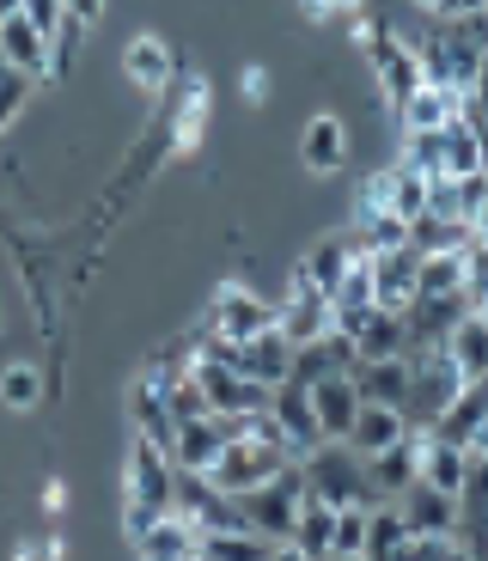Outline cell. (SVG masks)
<instances>
[{
    "label": "cell",
    "mask_w": 488,
    "mask_h": 561,
    "mask_svg": "<svg viewBox=\"0 0 488 561\" xmlns=\"http://www.w3.org/2000/svg\"><path fill=\"white\" fill-rule=\"evenodd\" d=\"M464 391V366L446 348H409V385H404V421L416 434L440 427V415L452 409V397Z\"/></svg>",
    "instance_id": "7a4b0ae2"
},
{
    "label": "cell",
    "mask_w": 488,
    "mask_h": 561,
    "mask_svg": "<svg viewBox=\"0 0 488 561\" xmlns=\"http://www.w3.org/2000/svg\"><path fill=\"white\" fill-rule=\"evenodd\" d=\"M61 7H68V19H80L86 31H92L98 13H104V0H61Z\"/></svg>",
    "instance_id": "e575fe53"
},
{
    "label": "cell",
    "mask_w": 488,
    "mask_h": 561,
    "mask_svg": "<svg viewBox=\"0 0 488 561\" xmlns=\"http://www.w3.org/2000/svg\"><path fill=\"white\" fill-rule=\"evenodd\" d=\"M421 294V251L416 244H390L373 256V299L385 311H409Z\"/></svg>",
    "instance_id": "ba28073f"
},
{
    "label": "cell",
    "mask_w": 488,
    "mask_h": 561,
    "mask_svg": "<svg viewBox=\"0 0 488 561\" xmlns=\"http://www.w3.org/2000/svg\"><path fill=\"white\" fill-rule=\"evenodd\" d=\"M342 159H349V128H342V116L318 111L306 123V135H299V165L330 178V171H342Z\"/></svg>",
    "instance_id": "9a60e30c"
},
{
    "label": "cell",
    "mask_w": 488,
    "mask_h": 561,
    "mask_svg": "<svg viewBox=\"0 0 488 561\" xmlns=\"http://www.w3.org/2000/svg\"><path fill=\"white\" fill-rule=\"evenodd\" d=\"M311 409H318L324 439H349L354 415H361V385H354V373H324L311 385Z\"/></svg>",
    "instance_id": "30bf717a"
},
{
    "label": "cell",
    "mask_w": 488,
    "mask_h": 561,
    "mask_svg": "<svg viewBox=\"0 0 488 561\" xmlns=\"http://www.w3.org/2000/svg\"><path fill=\"white\" fill-rule=\"evenodd\" d=\"M123 73L135 92H147V99H166L171 80H178V56H171V43L159 37V31H140V37L123 43Z\"/></svg>",
    "instance_id": "52a82bcc"
},
{
    "label": "cell",
    "mask_w": 488,
    "mask_h": 561,
    "mask_svg": "<svg viewBox=\"0 0 488 561\" xmlns=\"http://www.w3.org/2000/svg\"><path fill=\"white\" fill-rule=\"evenodd\" d=\"M226 360L245 373V379H257V385H269L275 391L281 379H293V342H287V330H263V336H245V342H226Z\"/></svg>",
    "instance_id": "8992f818"
},
{
    "label": "cell",
    "mask_w": 488,
    "mask_h": 561,
    "mask_svg": "<svg viewBox=\"0 0 488 561\" xmlns=\"http://www.w3.org/2000/svg\"><path fill=\"white\" fill-rule=\"evenodd\" d=\"M202 128H208V80L195 73V80H183L178 123H171V140H178V153H190V147H202Z\"/></svg>",
    "instance_id": "d4e9b609"
},
{
    "label": "cell",
    "mask_w": 488,
    "mask_h": 561,
    "mask_svg": "<svg viewBox=\"0 0 488 561\" xmlns=\"http://www.w3.org/2000/svg\"><path fill=\"white\" fill-rule=\"evenodd\" d=\"M354 385H361V403H404L409 385V354H390V360H361L354 366Z\"/></svg>",
    "instance_id": "603a6c76"
},
{
    "label": "cell",
    "mask_w": 488,
    "mask_h": 561,
    "mask_svg": "<svg viewBox=\"0 0 488 561\" xmlns=\"http://www.w3.org/2000/svg\"><path fill=\"white\" fill-rule=\"evenodd\" d=\"M19 7H25V0H0V19H7V13H19Z\"/></svg>",
    "instance_id": "f35d334b"
},
{
    "label": "cell",
    "mask_w": 488,
    "mask_h": 561,
    "mask_svg": "<svg viewBox=\"0 0 488 561\" xmlns=\"http://www.w3.org/2000/svg\"><path fill=\"white\" fill-rule=\"evenodd\" d=\"M226 434H232V415H190V421H178V434H171V458H178V470H208Z\"/></svg>",
    "instance_id": "4fadbf2b"
},
{
    "label": "cell",
    "mask_w": 488,
    "mask_h": 561,
    "mask_svg": "<svg viewBox=\"0 0 488 561\" xmlns=\"http://www.w3.org/2000/svg\"><path fill=\"white\" fill-rule=\"evenodd\" d=\"M458 116H470L464 111V92L458 85H440V80H421L416 92L397 104V123L404 128H452Z\"/></svg>",
    "instance_id": "8fae6325"
},
{
    "label": "cell",
    "mask_w": 488,
    "mask_h": 561,
    "mask_svg": "<svg viewBox=\"0 0 488 561\" xmlns=\"http://www.w3.org/2000/svg\"><path fill=\"white\" fill-rule=\"evenodd\" d=\"M470 239H476V244H488V208H483V214H476V220H470Z\"/></svg>",
    "instance_id": "8d00e7d4"
},
{
    "label": "cell",
    "mask_w": 488,
    "mask_h": 561,
    "mask_svg": "<svg viewBox=\"0 0 488 561\" xmlns=\"http://www.w3.org/2000/svg\"><path fill=\"white\" fill-rule=\"evenodd\" d=\"M128 421H135V434L159 439V446H171V434H178V415H171L166 391H159V379H135L128 385Z\"/></svg>",
    "instance_id": "ffe728a7"
},
{
    "label": "cell",
    "mask_w": 488,
    "mask_h": 561,
    "mask_svg": "<svg viewBox=\"0 0 488 561\" xmlns=\"http://www.w3.org/2000/svg\"><path fill=\"white\" fill-rule=\"evenodd\" d=\"M0 49H7V68L31 73V80H43V73H49V37H43L25 13L0 19Z\"/></svg>",
    "instance_id": "ac0fdd59"
},
{
    "label": "cell",
    "mask_w": 488,
    "mask_h": 561,
    "mask_svg": "<svg viewBox=\"0 0 488 561\" xmlns=\"http://www.w3.org/2000/svg\"><path fill=\"white\" fill-rule=\"evenodd\" d=\"M31 73H19V68H0V135H7V128L19 123V111H25L31 104Z\"/></svg>",
    "instance_id": "4dcf8cb0"
},
{
    "label": "cell",
    "mask_w": 488,
    "mask_h": 561,
    "mask_svg": "<svg viewBox=\"0 0 488 561\" xmlns=\"http://www.w3.org/2000/svg\"><path fill=\"white\" fill-rule=\"evenodd\" d=\"M238 92H245L251 104H269V68H245L238 73Z\"/></svg>",
    "instance_id": "836d02e7"
},
{
    "label": "cell",
    "mask_w": 488,
    "mask_h": 561,
    "mask_svg": "<svg viewBox=\"0 0 488 561\" xmlns=\"http://www.w3.org/2000/svg\"><path fill=\"white\" fill-rule=\"evenodd\" d=\"M336 556H366V506L336 513Z\"/></svg>",
    "instance_id": "1f68e13d"
},
{
    "label": "cell",
    "mask_w": 488,
    "mask_h": 561,
    "mask_svg": "<svg viewBox=\"0 0 488 561\" xmlns=\"http://www.w3.org/2000/svg\"><path fill=\"white\" fill-rule=\"evenodd\" d=\"M349 336L361 348V360H390V354H409V318L373 306V311H361V323H354Z\"/></svg>",
    "instance_id": "2e32d148"
},
{
    "label": "cell",
    "mask_w": 488,
    "mask_h": 561,
    "mask_svg": "<svg viewBox=\"0 0 488 561\" xmlns=\"http://www.w3.org/2000/svg\"><path fill=\"white\" fill-rule=\"evenodd\" d=\"M171 501H178V458H171V446L135 434L128 439V463H123V531H128V543H135Z\"/></svg>",
    "instance_id": "6da1fadb"
},
{
    "label": "cell",
    "mask_w": 488,
    "mask_h": 561,
    "mask_svg": "<svg viewBox=\"0 0 488 561\" xmlns=\"http://www.w3.org/2000/svg\"><path fill=\"white\" fill-rule=\"evenodd\" d=\"M446 354L464 366V379H483L488 373V306L464 311L458 323H452V336H446Z\"/></svg>",
    "instance_id": "7402d4cb"
},
{
    "label": "cell",
    "mask_w": 488,
    "mask_h": 561,
    "mask_svg": "<svg viewBox=\"0 0 488 561\" xmlns=\"http://www.w3.org/2000/svg\"><path fill=\"white\" fill-rule=\"evenodd\" d=\"M421 294H464V251L421 256ZM416 294V299H421Z\"/></svg>",
    "instance_id": "f546056e"
},
{
    "label": "cell",
    "mask_w": 488,
    "mask_h": 561,
    "mask_svg": "<svg viewBox=\"0 0 488 561\" xmlns=\"http://www.w3.org/2000/svg\"><path fill=\"white\" fill-rule=\"evenodd\" d=\"M287 549L293 556H336V506L318 501L311 489H306V501H299V519H293V531H287Z\"/></svg>",
    "instance_id": "d6986e66"
},
{
    "label": "cell",
    "mask_w": 488,
    "mask_h": 561,
    "mask_svg": "<svg viewBox=\"0 0 488 561\" xmlns=\"http://www.w3.org/2000/svg\"><path fill=\"white\" fill-rule=\"evenodd\" d=\"M299 501H306V470H299V458H293L281 477L232 494V519L257 525L263 537H275V543L287 549V531H293V519H299Z\"/></svg>",
    "instance_id": "277c9868"
},
{
    "label": "cell",
    "mask_w": 488,
    "mask_h": 561,
    "mask_svg": "<svg viewBox=\"0 0 488 561\" xmlns=\"http://www.w3.org/2000/svg\"><path fill=\"white\" fill-rule=\"evenodd\" d=\"M409 519L397 501H373L366 506V556H404Z\"/></svg>",
    "instance_id": "cb8c5ba5"
},
{
    "label": "cell",
    "mask_w": 488,
    "mask_h": 561,
    "mask_svg": "<svg viewBox=\"0 0 488 561\" xmlns=\"http://www.w3.org/2000/svg\"><path fill=\"white\" fill-rule=\"evenodd\" d=\"M404 434H409L404 409H390V403H361V415H354V427H349V446L361 451V458H373V451L397 446Z\"/></svg>",
    "instance_id": "44dd1931"
},
{
    "label": "cell",
    "mask_w": 488,
    "mask_h": 561,
    "mask_svg": "<svg viewBox=\"0 0 488 561\" xmlns=\"http://www.w3.org/2000/svg\"><path fill=\"white\" fill-rule=\"evenodd\" d=\"M19 13H25L31 25L43 31V37H56V25H61V19H68V7H61V0H25Z\"/></svg>",
    "instance_id": "d6a6232c"
},
{
    "label": "cell",
    "mask_w": 488,
    "mask_h": 561,
    "mask_svg": "<svg viewBox=\"0 0 488 561\" xmlns=\"http://www.w3.org/2000/svg\"><path fill=\"white\" fill-rule=\"evenodd\" d=\"M349 251H354V244H349V232H324V239L311 244L306 256H299V268H306V275L318 280L324 294H330V280L342 275V263H349Z\"/></svg>",
    "instance_id": "f1b7e54d"
},
{
    "label": "cell",
    "mask_w": 488,
    "mask_h": 561,
    "mask_svg": "<svg viewBox=\"0 0 488 561\" xmlns=\"http://www.w3.org/2000/svg\"><path fill=\"white\" fill-rule=\"evenodd\" d=\"M409 244H416L421 256H433V251H464V244H470V226H464V220H446V214H416V220H409Z\"/></svg>",
    "instance_id": "484cf974"
},
{
    "label": "cell",
    "mask_w": 488,
    "mask_h": 561,
    "mask_svg": "<svg viewBox=\"0 0 488 561\" xmlns=\"http://www.w3.org/2000/svg\"><path fill=\"white\" fill-rule=\"evenodd\" d=\"M397 506H404L409 531H458V494L433 489V482H421V477L397 494Z\"/></svg>",
    "instance_id": "e0dca14e"
},
{
    "label": "cell",
    "mask_w": 488,
    "mask_h": 561,
    "mask_svg": "<svg viewBox=\"0 0 488 561\" xmlns=\"http://www.w3.org/2000/svg\"><path fill=\"white\" fill-rule=\"evenodd\" d=\"M135 549H140V556H159V561H171V556H202V519H190V513L166 506V513H159V519L135 537Z\"/></svg>",
    "instance_id": "5bb4252c"
},
{
    "label": "cell",
    "mask_w": 488,
    "mask_h": 561,
    "mask_svg": "<svg viewBox=\"0 0 488 561\" xmlns=\"http://www.w3.org/2000/svg\"><path fill=\"white\" fill-rule=\"evenodd\" d=\"M299 470H306V489L318 501L342 506H373V482H366V458L349 439H318L311 451H299Z\"/></svg>",
    "instance_id": "3957f363"
},
{
    "label": "cell",
    "mask_w": 488,
    "mask_h": 561,
    "mask_svg": "<svg viewBox=\"0 0 488 561\" xmlns=\"http://www.w3.org/2000/svg\"><path fill=\"white\" fill-rule=\"evenodd\" d=\"M428 183H433L428 171L390 159V214H397V220H416V214L428 208Z\"/></svg>",
    "instance_id": "83f0119b"
},
{
    "label": "cell",
    "mask_w": 488,
    "mask_h": 561,
    "mask_svg": "<svg viewBox=\"0 0 488 561\" xmlns=\"http://www.w3.org/2000/svg\"><path fill=\"white\" fill-rule=\"evenodd\" d=\"M470 451H488V421L476 427V439H470Z\"/></svg>",
    "instance_id": "74e56055"
},
{
    "label": "cell",
    "mask_w": 488,
    "mask_h": 561,
    "mask_svg": "<svg viewBox=\"0 0 488 561\" xmlns=\"http://www.w3.org/2000/svg\"><path fill=\"white\" fill-rule=\"evenodd\" d=\"M416 477H421V446H416V434H404L397 446H385V451H373V458H366L373 501H397V494H404Z\"/></svg>",
    "instance_id": "7c38bea8"
},
{
    "label": "cell",
    "mask_w": 488,
    "mask_h": 561,
    "mask_svg": "<svg viewBox=\"0 0 488 561\" xmlns=\"http://www.w3.org/2000/svg\"><path fill=\"white\" fill-rule=\"evenodd\" d=\"M281 323V306H269L263 294H251V287H238V280H220L208 299V336L220 342H245V336H263V330H275Z\"/></svg>",
    "instance_id": "5b68a950"
},
{
    "label": "cell",
    "mask_w": 488,
    "mask_h": 561,
    "mask_svg": "<svg viewBox=\"0 0 488 561\" xmlns=\"http://www.w3.org/2000/svg\"><path fill=\"white\" fill-rule=\"evenodd\" d=\"M61 506H68V482H43V513L56 519Z\"/></svg>",
    "instance_id": "d590c367"
},
{
    "label": "cell",
    "mask_w": 488,
    "mask_h": 561,
    "mask_svg": "<svg viewBox=\"0 0 488 561\" xmlns=\"http://www.w3.org/2000/svg\"><path fill=\"white\" fill-rule=\"evenodd\" d=\"M43 403V373L31 360H13L0 366V409L7 415H31V409Z\"/></svg>",
    "instance_id": "4316f807"
},
{
    "label": "cell",
    "mask_w": 488,
    "mask_h": 561,
    "mask_svg": "<svg viewBox=\"0 0 488 561\" xmlns=\"http://www.w3.org/2000/svg\"><path fill=\"white\" fill-rule=\"evenodd\" d=\"M0 68H7V49H0Z\"/></svg>",
    "instance_id": "ab89813d"
},
{
    "label": "cell",
    "mask_w": 488,
    "mask_h": 561,
    "mask_svg": "<svg viewBox=\"0 0 488 561\" xmlns=\"http://www.w3.org/2000/svg\"><path fill=\"white\" fill-rule=\"evenodd\" d=\"M269 415L281 421V434L293 439V451H311L324 439L318 409H311V385H299V379H281L275 391H269Z\"/></svg>",
    "instance_id": "9c48e42d"
}]
</instances>
